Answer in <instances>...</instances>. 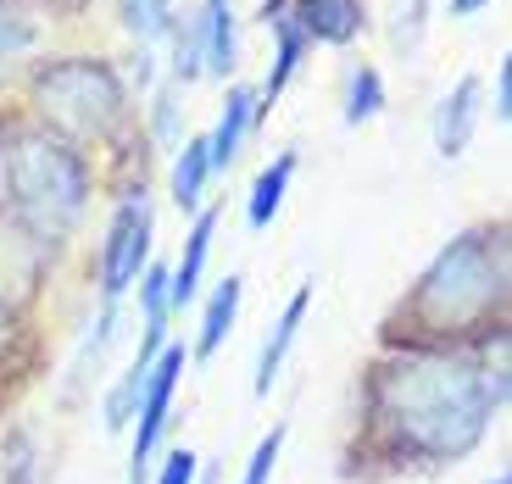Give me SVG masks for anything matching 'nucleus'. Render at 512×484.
Here are the masks:
<instances>
[{
	"mask_svg": "<svg viewBox=\"0 0 512 484\" xmlns=\"http://www.w3.org/2000/svg\"><path fill=\"white\" fill-rule=\"evenodd\" d=\"M379 106H384L379 67H357L346 84V123H368V117H379Z\"/></svg>",
	"mask_w": 512,
	"mask_h": 484,
	"instance_id": "17",
	"label": "nucleus"
},
{
	"mask_svg": "<svg viewBox=\"0 0 512 484\" xmlns=\"http://www.w3.org/2000/svg\"><path fill=\"white\" fill-rule=\"evenodd\" d=\"M145 268H151V201H145V190H128L112 217V229H106V245H101L106 301H117Z\"/></svg>",
	"mask_w": 512,
	"mask_h": 484,
	"instance_id": "5",
	"label": "nucleus"
},
{
	"mask_svg": "<svg viewBox=\"0 0 512 484\" xmlns=\"http://www.w3.org/2000/svg\"><path fill=\"white\" fill-rule=\"evenodd\" d=\"M195 39H201V67L206 73H234L240 45H234V0H206L195 17Z\"/></svg>",
	"mask_w": 512,
	"mask_h": 484,
	"instance_id": "10",
	"label": "nucleus"
},
{
	"mask_svg": "<svg viewBox=\"0 0 512 484\" xmlns=\"http://www.w3.org/2000/svg\"><path fill=\"white\" fill-rule=\"evenodd\" d=\"M474 117H479V78L462 73L457 90H446V101L435 106V151L440 156H462L474 140Z\"/></svg>",
	"mask_w": 512,
	"mask_h": 484,
	"instance_id": "8",
	"label": "nucleus"
},
{
	"mask_svg": "<svg viewBox=\"0 0 512 484\" xmlns=\"http://www.w3.org/2000/svg\"><path fill=\"white\" fill-rule=\"evenodd\" d=\"M496 123H507V112H512V62H501L496 67Z\"/></svg>",
	"mask_w": 512,
	"mask_h": 484,
	"instance_id": "22",
	"label": "nucleus"
},
{
	"mask_svg": "<svg viewBox=\"0 0 512 484\" xmlns=\"http://www.w3.org/2000/svg\"><path fill=\"white\" fill-rule=\"evenodd\" d=\"M251 123H256V95L245 90V84H234V90H229V106H223V117H218V128L206 134L212 173H218V167H234V156H240V145H245V134H251Z\"/></svg>",
	"mask_w": 512,
	"mask_h": 484,
	"instance_id": "11",
	"label": "nucleus"
},
{
	"mask_svg": "<svg viewBox=\"0 0 512 484\" xmlns=\"http://www.w3.org/2000/svg\"><path fill=\"white\" fill-rule=\"evenodd\" d=\"M39 112L73 140H106L123 117V84L101 62H56L34 84Z\"/></svg>",
	"mask_w": 512,
	"mask_h": 484,
	"instance_id": "4",
	"label": "nucleus"
},
{
	"mask_svg": "<svg viewBox=\"0 0 512 484\" xmlns=\"http://www.w3.org/2000/svg\"><path fill=\"white\" fill-rule=\"evenodd\" d=\"M295 23L307 39H329V45H351V39L368 28L362 0H290Z\"/></svg>",
	"mask_w": 512,
	"mask_h": 484,
	"instance_id": "7",
	"label": "nucleus"
},
{
	"mask_svg": "<svg viewBox=\"0 0 512 484\" xmlns=\"http://www.w3.org/2000/svg\"><path fill=\"white\" fill-rule=\"evenodd\" d=\"M117 12L140 39H156L162 28H173V0H117Z\"/></svg>",
	"mask_w": 512,
	"mask_h": 484,
	"instance_id": "18",
	"label": "nucleus"
},
{
	"mask_svg": "<svg viewBox=\"0 0 512 484\" xmlns=\"http://www.w3.org/2000/svg\"><path fill=\"white\" fill-rule=\"evenodd\" d=\"M28 45H34V28L0 12V56H12V51H28Z\"/></svg>",
	"mask_w": 512,
	"mask_h": 484,
	"instance_id": "21",
	"label": "nucleus"
},
{
	"mask_svg": "<svg viewBox=\"0 0 512 484\" xmlns=\"http://www.w3.org/2000/svg\"><path fill=\"white\" fill-rule=\"evenodd\" d=\"M490 484H512V479H507V473H496V479H490Z\"/></svg>",
	"mask_w": 512,
	"mask_h": 484,
	"instance_id": "24",
	"label": "nucleus"
},
{
	"mask_svg": "<svg viewBox=\"0 0 512 484\" xmlns=\"http://www.w3.org/2000/svg\"><path fill=\"white\" fill-rule=\"evenodd\" d=\"M290 179H295V151H284V156H273L268 162V173L251 184V206H245V217H251V229H268L273 217H279V206H284V190H290Z\"/></svg>",
	"mask_w": 512,
	"mask_h": 484,
	"instance_id": "14",
	"label": "nucleus"
},
{
	"mask_svg": "<svg viewBox=\"0 0 512 484\" xmlns=\"http://www.w3.org/2000/svg\"><path fill=\"white\" fill-rule=\"evenodd\" d=\"M0 323H6V318H0Z\"/></svg>",
	"mask_w": 512,
	"mask_h": 484,
	"instance_id": "25",
	"label": "nucleus"
},
{
	"mask_svg": "<svg viewBox=\"0 0 512 484\" xmlns=\"http://www.w3.org/2000/svg\"><path fill=\"white\" fill-rule=\"evenodd\" d=\"M501 295H507V240L501 229H474L435 256V268L412 290V312L429 329H462L501 306Z\"/></svg>",
	"mask_w": 512,
	"mask_h": 484,
	"instance_id": "2",
	"label": "nucleus"
},
{
	"mask_svg": "<svg viewBox=\"0 0 512 484\" xmlns=\"http://www.w3.org/2000/svg\"><path fill=\"white\" fill-rule=\"evenodd\" d=\"M262 23L279 28V62H273L268 84H262V101H256V112H268L273 101L284 95V84H290V73L301 67V51H307V34H301V23H295L290 0H268V12H262Z\"/></svg>",
	"mask_w": 512,
	"mask_h": 484,
	"instance_id": "9",
	"label": "nucleus"
},
{
	"mask_svg": "<svg viewBox=\"0 0 512 484\" xmlns=\"http://www.w3.org/2000/svg\"><path fill=\"white\" fill-rule=\"evenodd\" d=\"M307 306H312V284H301V290L290 295V306L279 312V323H273L268 345H262V362H256V395H268V390H273V379H279L284 357H290L295 334H301V318H307Z\"/></svg>",
	"mask_w": 512,
	"mask_h": 484,
	"instance_id": "12",
	"label": "nucleus"
},
{
	"mask_svg": "<svg viewBox=\"0 0 512 484\" xmlns=\"http://www.w3.org/2000/svg\"><path fill=\"white\" fill-rule=\"evenodd\" d=\"M212 234H218V212H201L195 217L190 240H184L179 268L167 273V306H190L195 290H201V268H206V251H212Z\"/></svg>",
	"mask_w": 512,
	"mask_h": 484,
	"instance_id": "13",
	"label": "nucleus"
},
{
	"mask_svg": "<svg viewBox=\"0 0 512 484\" xmlns=\"http://www.w3.org/2000/svg\"><path fill=\"white\" fill-rule=\"evenodd\" d=\"M507 379H490L485 368L462 357H396L373 379V407L396 429L401 446L435 462H457L479 446L490 429V412L501 407Z\"/></svg>",
	"mask_w": 512,
	"mask_h": 484,
	"instance_id": "1",
	"label": "nucleus"
},
{
	"mask_svg": "<svg viewBox=\"0 0 512 484\" xmlns=\"http://www.w3.org/2000/svg\"><path fill=\"white\" fill-rule=\"evenodd\" d=\"M206 179H212V156H206V140H184L179 162H173V201L190 212V206L201 201Z\"/></svg>",
	"mask_w": 512,
	"mask_h": 484,
	"instance_id": "16",
	"label": "nucleus"
},
{
	"mask_svg": "<svg viewBox=\"0 0 512 484\" xmlns=\"http://www.w3.org/2000/svg\"><path fill=\"white\" fill-rule=\"evenodd\" d=\"M179 373H184V345H162V357H156L151 379H145L140 407H134V418H140V429H134V479L145 473V457H151L156 440H162L167 407H173V390H179Z\"/></svg>",
	"mask_w": 512,
	"mask_h": 484,
	"instance_id": "6",
	"label": "nucleus"
},
{
	"mask_svg": "<svg viewBox=\"0 0 512 484\" xmlns=\"http://www.w3.org/2000/svg\"><path fill=\"white\" fill-rule=\"evenodd\" d=\"M84 184L90 179H84V162L73 156V145L51 140V134H28L12 145V195L39 240H62L78 223Z\"/></svg>",
	"mask_w": 512,
	"mask_h": 484,
	"instance_id": "3",
	"label": "nucleus"
},
{
	"mask_svg": "<svg viewBox=\"0 0 512 484\" xmlns=\"http://www.w3.org/2000/svg\"><path fill=\"white\" fill-rule=\"evenodd\" d=\"M479 6H490V0H451V17H474Z\"/></svg>",
	"mask_w": 512,
	"mask_h": 484,
	"instance_id": "23",
	"label": "nucleus"
},
{
	"mask_svg": "<svg viewBox=\"0 0 512 484\" xmlns=\"http://www.w3.org/2000/svg\"><path fill=\"white\" fill-rule=\"evenodd\" d=\"M284 423H273L268 434H262V440H256V451H251V462H245V479L240 484H268L273 479V462H279V451H284Z\"/></svg>",
	"mask_w": 512,
	"mask_h": 484,
	"instance_id": "19",
	"label": "nucleus"
},
{
	"mask_svg": "<svg viewBox=\"0 0 512 484\" xmlns=\"http://www.w3.org/2000/svg\"><path fill=\"white\" fill-rule=\"evenodd\" d=\"M156 484H195V451L179 446V451H167L162 473H156Z\"/></svg>",
	"mask_w": 512,
	"mask_h": 484,
	"instance_id": "20",
	"label": "nucleus"
},
{
	"mask_svg": "<svg viewBox=\"0 0 512 484\" xmlns=\"http://www.w3.org/2000/svg\"><path fill=\"white\" fill-rule=\"evenodd\" d=\"M240 273H229V279L218 284V290H212V301H206V323H201V340H195V357H212V351H218L223 345V334L234 329V312H240Z\"/></svg>",
	"mask_w": 512,
	"mask_h": 484,
	"instance_id": "15",
	"label": "nucleus"
}]
</instances>
